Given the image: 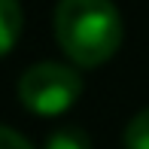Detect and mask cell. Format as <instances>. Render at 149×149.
Here are the masks:
<instances>
[{"label":"cell","mask_w":149,"mask_h":149,"mask_svg":"<svg viewBox=\"0 0 149 149\" xmlns=\"http://www.w3.org/2000/svg\"><path fill=\"white\" fill-rule=\"evenodd\" d=\"M125 28L113 0H58L55 40L76 67H100L119 52Z\"/></svg>","instance_id":"6da1fadb"},{"label":"cell","mask_w":149,"mask_h":149,"mask_svg":"<svg viewBox=\"0 0 149 149\" xmlns=\"http://www.w3.org/2000/svg\"><path fill=\"white\" fill-rule=\"evenodd\" d=\"M82 94V76L67 64L43 61L33 64L18 79V100L37 116H61Z\"/></svg>","instance_id":"7a4b0ae2"},{"label":"cell","mask_w":149,"mask_h":149,"mask_svg":"<svg viewBox=\"0 0 149 149\" xmlns=\"http://www.w3.org/2000/svg\"><path fill=\"white\" fill-rule=\"evenodd\" d=\"M24 28V12L18 0H0V58L18 43Z\"/></svg>","instance_id":"3957f363"},{"label":"cell","mask_w":149,"mask_h":149,"mask_svg":"<svg viewBox=\"0 0 149 149\" xmlns=\"http://www.w3.org/2000/svg\"><path fill=\"white\" fill-rule=\"evenodd\" d=\"M43 149H91V137L79 125H61L46 137Z\"/></svg>","instance_id":"277c9868"},{"label":"cell","mask_w":149,"mask_h":149,"mask_svg":"<svg viewBox=\"0 0 149 149\" xmlns=\"http://www.w3.org/2000/svg\"><path fill=\"white\" fill-rule=\"evenodd\" d=\"M122 146H125V149H149V107L140 110L137 116L125 125Z\"/></svg>","instance_id":"5b68a950"},{"label":"cell","mask_w":149,"mask_h":149,"mask_svg":"<svg viewBox=\"0 0 149 149\" xmlns=\"http://www.w3.org/2000/svg\"><path fill=\"white\" fill-rule=\"evenodd\" d=\"M0 149H33V146H31V140L24 137V134L0 125Z\"/></svg>","instance_id":"8992f818"}]
</instances>
